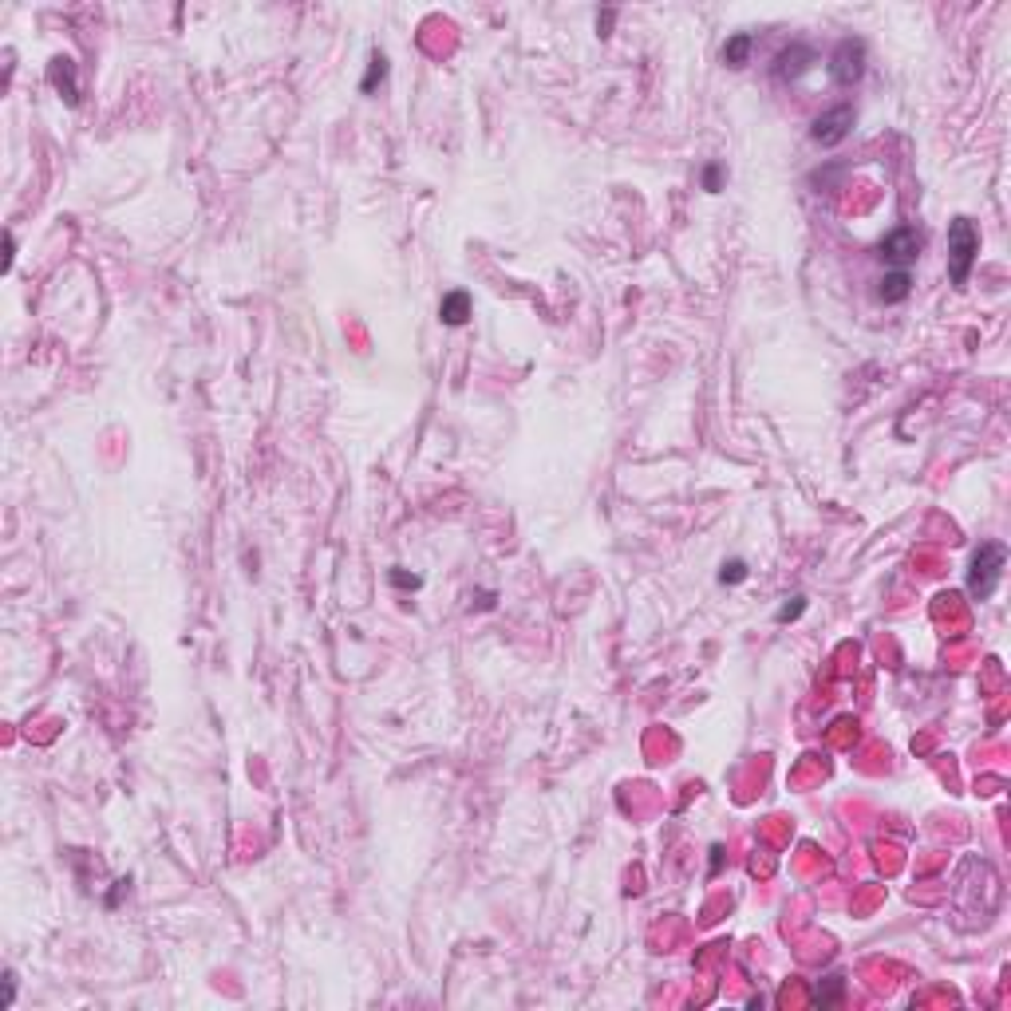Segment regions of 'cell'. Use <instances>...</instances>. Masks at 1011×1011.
I'll return each instance as SVG.
<instances>
[{
  "instance_id": "obj_1",
  "label": "cell",
  "mask_w": 1011,
  "mask_h": 1011,
  "mask_svg": "<svg viewBox=\"0 0 1011 1011\" xmlns=\"http://www.w3.org/2000/svg\"><path fill=\"white\" fill-rule=\"evenodd\" d=\"M980 257V229L972 218H952L949 222V277L956 289H964L972 277V265Z\"/></svg>"
},
{
  "instance_id": "obj_2",
  "label": "cell",
  "mask_w": 1011,
  "mask_h": 1011,
  "mask_svg": "<svg viewBox=\"0 0 1011 1011\" xmlns=\"http://www.w3.org/2000/svg\"><path fill=\"white\" fill-rule=\"evenodd\" d=\"M1004 565H1007V546H1004V541H980L976 554H972V562H968V593L976 596V601H988V596L999 589Z\"/></svg>"
},
{
  "instance_id": "obj_3",
  "label": "cell",
  "mask_w": 1011,
  "mask_h": 1011,
  "mask_svg": "<svg viewBox=\"0 0 1011 1011\" xmlns=\"http://www.w3.org/2000/svg\"><path fill=\"white\" fill-rule=\"evenodd\" d=\"M866 60H869V48H866V40L861 36H842L838 40V48L830 52V79L838 87H853V84H861V76H866Z\"/></svg>"
},
{
  "instance_id": "obj_4",
  "label": "cell",
  "mask_w": 1011,
  "mask_h": 1011,
  "mask_svg": "<svg viewBox=\"0 0 1011 1011\" xmlns=\"http://www.w3.org/2000/svg\"><path fill=\"white\" fill-rule=\"evenodd\" d=\"M921 250H925V237L916 226H897L877 242V257L889 265V269H908V265H916Z\"/></svg>"
},
{
  "instance_id": "obj_5",
  "label": "cell",
  "mask_w": 1011,
  "mask_h": 1011,
  "mask_svg": "<svg viewBox=\"0 0 1011 1011\" xmlns=\"http://www.w3.org/2000/svg\"><path fill=\"white\" fill-rule=\"evenodd\" d=\"M814 63H818V52L810 48V44L790 40L786 48H778L775 60H770V79H775V84H798V79H802Z\"/></svg>"
},
{
  "instance_id": "obj_6",
  "label": "cell",
  "mask_w": 1011,
  "mask_h": 1011,
  "mask_svg": "<svg viewBox=\"0 0 1011 1011\" xmlns=\"http://www.w3.org/2000/svg\"><path fill=\"white\" fill-rule=\"evenodd\" d=\"M853 123H858V107H853V103H838V107L822 111V115H818L814 123H810V139H814L818 146H838V143L850 139Z\"/></svg>"
},
{
  "instance_id": "obj_7",
  "label": "cell",
  "mask_w": 1011,
  "mask_h": 1011,
  "mask_svg": "<svg viewBox=\"0 0 1011 1011\" xmlns=\"http://www.w3.org/2000/svg\"><path fill=\"white\" fill-rule=\"evenodd\" d=\"M48 84L60 91V99L68 107L79 103V84H76V60L71 56H56L48 63Z\"/></svg>"
},
{
  "instance_id": "obj_8",
  "label": "cell",
  "mask_w": 1011,
  "mask_h": 1011,
  "mask_svg": "<svg viewBox=\"0 0 1011 1011\" xmlns=\"http://www.w3.org/2000/svg\"><path fill=\"white\" fill-rule=\"evenodd\" d=\"M471 312H474V300L466 289H450L447 297L439 300V320H443L447 328H463L466 320H471Z\"/></svg>"
},
{
  "instance_id": "obj_9",
  "label": "cell",
  "mask_w": 1011,
  "mask_h": 1011,
  "mask_svg": "<svg viewBox=\"0 0 1011 1011\" xmlns=\"http://www.w3.org/2000/svg\"><path fill=\"white\" fill-rule=\"evenodd\" d=\"M908 292H913V273H908V269H889L885 277L877 281V300H881V305H900V300H908Z\"/></svg>"
},
{
  "instance_id": "obj_10",
  "label": "cell",
  "mask_w": 1011,
  "mask_h": 1011,
  "mask_svg": "<svg viewBox=\"0 0 1011 1011\" xmlns=\"http://www.w3.org/2000/svg\"><path fill=\"white\" fill-rule=\"evenodd\" d=\"M755 44H759V36L755 32H735V36H727V44H723V63L727 68H747L751 63V52H755Z\"/></svg>"
},
{
  "instance_id": "obj_11",
  "label": "cell",
  "mask_w": 1011,
  "mask_h": 1011,
  "mask_svg": "<svg viewBox=\"0 0 1011 1011\" xmlns=\"http://www.w3.org/2000/svg\"><path fill=\"white\" fill-rule=\"evenodd\" d=\"M842 996H845V980H842V972H834V976L818 980V988H814V1004H818V1007L838 1004Z\"/></svg>"
},
{
  "instance_id": "obj_12",
  "label": "cell",
  "mask_w": 1011,
  "mask_h": 1011,
  "mask_svg": "<svg viewBox=\"0 0 1011 1011\" xmlns=\"http://www.w3.org/2000/svg\"><path fill=\"white\" fill-rule=\"evenodd\" d=\"M383 79H388V56H383V52H372V60H367V76L360 79V91H364V95H372Z\"/></svg>"
},
{
  "instance_id": "obj_13",
  "label": "cell",
  "mask_w": 1011,
  "mask_h": 1011,
  "mask_svg": "<svg viewBox=\"0 0 1011 1011\" xmlns=\"http://www.w3.org/2000/svg\"><path fill=\"white\" fill-rule=\"evenodd\" d=\"M802 612H806V596H802V593H794V596H786V604L775 612V621H778V624H790V621L802 617Z\"/></svg>"
},
{
  "instance_id": "obj_14",
  "label": "cell",
  "mask_w": 1011,
  "mask_h": 1011,
  "mask_svg": "<svg viewBox=\"0 0 1011 1011\" xmlns=\"http://www.w3.org/2000/svg\"><path fill=\"white\" fill-rule=\"evenodd\" d=\"M719 581H723V585H739V581H747V562H743V557H731V562H723V569H719Z\"/></svg>"
},
{
  "instance_id": "obj_15",
  "label": "cell",
  "mask_w": 1011,
  "mask_h": 1011,
  "mask_svg": "<svg viewBox=\"0 0 1011 1011\" xmlns=\"http://www.w3.org/2000/svg\"><path fill=\"white\" fill-rule=\"evenodd\" d=\"M703 190L707 194H719L723 190V162H707L703 167Z\"/></svg>"
},
{
  "instance_id": "obj_16",
  "label": "cell",
  "mask_w": 1011,
  "mask_h": 1011,
  "mask_svg": "<svg viewBox=\"0 0 1011 1011\" xmlns=\"http://www.w3.org/2000/svg\"><path fill=\"white\" fill-rule=\"evenodd\" d=\"M391 585H395V589H419L423 577H419V573H407V569H391Z\"/></svg>"
},
{
  "instance_id": "obj_17",
  "label": "cell",
  "mask_w": 1011,
  "mask_h": 1011,
  "mask_svg": "<svg viewBox=\"0 0 1011 1011\" xmlns=\"http://www.w3.org/2000/svg\"><path fill=\"white\" fill-rule=\"evenodd\" d=\"M612 21H617V12H612V8H604V12H601V16H596V32H601V36H609V29H612Z\"/></svg>"
},
{
  "instance_id": "obj_18",
  "label": "cell",
  "mask_w": 1011,
  "mask_h": 1011,
  "mask_svg": "<svg viewBox=\"0 0 1011 1011\" xmlns=\"http://www.w3.org/2000/svg\"><path fill=\"white\" fill-rule=\"evenodd\" d=\"M12 999H16V976L8 972L4 976V1007H12Z\"/></svg>"
},
{
  "instance_id": "obj_19",
  "label": "cell",
  "mask_w": 1011,
  "mask_h": 1011,
  "mask_svg": "<svg viewBox=\"0 0 1011 1011\" xmlns=\"http://www.w3.org/2000/svg\"><path fill=\"white\" fill-rule=\"evenodd\" d=\"M723 866V845H711V873H719Z\"/></svg>"
}]
</instances>
